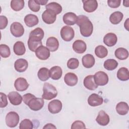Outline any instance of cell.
I'll return each mask as SVG.
<instances>
[{"mask_svg":"<svg viewBox=\"0 0 129 129\" xmlns=\"http://www.w3.org/2000/svg\"><path fill=\"white\" fill-rule=\"evenodd\" d=\"M76 23L80 27V33L83 36L87 37L91 35L93 30V26L87 16H78Z\"/></svg>","mask_w":129,"mask_h":129,"instance_id":"cell-1","label":"cell"},{"mask_svg":"<svg viewBox=\"0 0 129 129\" xmlns=\"http://www.w3.org/2000/svg\"><path fill=\"white\" fill-rule=\"evenodd\" d=\"M43 91V93L42 95V98L46 100H51L54 98L57 95L56 88L48 83L44 84Z\"/></svg>","mask_w":129,"mask_h":129,"instance_id":"cell-2","label":"cell"},{"mask_svg":"<svg viewBox=\"0 0 129 129\" xmlns=\"http://www.w3.org/2000/svg\"><path fill=\"white\" fill-rule=\"evenodd\" d=\"M7 125L10 127H14L19 123V116L15 111L9 112L6 115L5 118Z\"/></svg>","mask_w":129,"mask_h":129,"instance_id":"cell-3","label":"cell"},{"mask_svg":"<svg viewBox=\"0 0 129 129\" xmlns=\"http://www.w3.org/2000/svg\"><path fill=\"white\" fill-rule=\"evenodd\" d=\"M27 105L34 111H38L40 110L44 105V100L43 98H36L35 96L30 99Z\"/></svg>","mask_w":129,"mask_h":129,"instance_id":"cell-4","label":"cell"},{"mask_svg":"<svg viewBox=\"0 0 129 129\" xmlns=\"http://www.w3.org/2000/svg\"><path fill=\"white\" fill-rule=\"evenodd\" d=\"M60 36L63 40L70 41L74 37V30L72 27L69 26H64L60 30Z\"/></svg>","mask_w":129,"mask_h":129,"instance_id":"cell-5","label":"cell"},{"mask_svg":"<svg viewBox=\"0 0 129 129\" xmlns=\"http://www.w3.org/2000/svg\"><path fill=\"white\" fill-rule=\"evenodd\" d=\"M94 78L97 86H104L108 82V75L103 71H99L96 73L94 75Z\"/></svg>","mask_w":129,"mask_h":129,"instance_id":"cell-6","label":"cell"},{"mask_svg":"<svg viewBox=\"0 0 129 129\" xmlns=\"http://www.w3.org/2000/svg\"><path fill=\"white\" fill-rule=\"evenodd\" d=\"M10 31L14 36L20 37L24 34V28L20 23L15 22L11 25Z\"/></svg>","mask_w":129,"mask_h":129,"instance_id":"cell-7","label":"cell"},{"mask_svg":"<svg viewBox=\"0 0 129 129\" xmlns=\"http://www.w3.org/2000/svg\"><path fill=\"white\" fill-rule=\"evenodd\" d=\"M62 103L58 99L51 101L48 105V111L52 113L55 114L59 112L62 109Z\"/></svg>","mask_w":129,"mask_h":129,"instance_id":"cell-8","label":"cell"},{"mask_svg":"<svg viewBox=\"0 0 129 129\" xmlns=\"http://www.w3.org/2000/svg\"><path fill=\"white\" fill-rule=\"evenodd\" d=\"M56 18V15L50 10H46L42 14V19L43 21L47 24L53 23Z\"/></svg>","mask_w":129,"mask_h":129,"instance_id":"cell-9","label":"cell"},{"mask_svg":"<svg viewBox=\"0 0 129 129\" xmlns=\"http://www.w3.org/2000/svg\"><path fill=\"white\" fill-rule=\"evenodd\" d=\"M35 52L36 56L41 60H46L50 56L49 50L43 45L39 46Z\"/></svg>","mask_w":129,"mask_h":129,"instance_id":"cell-10","label":"cell"},{"mask_svg":"<svg viewBox=\"0 0 129 129\" xmlns=\"http://www.w3.org/2000/svg\"><path fill=\"white\" fill-rule=\"evenodd\" d=\"M44 33L43 30L41 28L37 27L31 31L29 39L36 41H41V40L44 37Z\"/></svg>","mask_w":129,"mask_h":129,"instance_id":"cell-11","label":"cell"},{"mask_svg":"<svg viewBox=\"0 0 129 129\" xmlns=\"http://www.w3.org/2000/svg\"><path fill=\"white\" fill-rule=\"evenodd\" d=\"M84 10L88 13H92L95 11L98 7V3L96 0L83 1Z\"/></svg>","mask_w":129,"mask_h":129,"instance_id":"cell-12","label":"cell"},{"mask_svg":"<svg viewBox=\"0 0 129 129\" xmlns=\"http://www.w3.org/2000/svg\"><path fill=\"white\" fill-rule=\"evenodd\" d=\"M10 103L14 105H19L22 101V97L21 95L16 91L10 92L8 95Z\"/></svg>","mask_w":129,"mask_h":129,"instance_id":"cell-13","label":"cell"},{"mask_svg":"<svg viewBox=\"0 0 129 129\" xmlns=\"http://www.w3.org/2000/svg\"><path fill=\"white\" fill-rule=\"evenodd\" d=\"M103 102L102 97L99 95L93 93L89 96L88 98V103L91 106H97L101 105Z\"/></svg>","mask_w":129,"mask_h":129,"instance_id":"cell-14","label":"cell"},{"mask_svg":"<svg viewBox=\"0 0 129 129\" xmlns=\"http://www.w3.org/2000/svg\"><path fill=\"white\" fill-rule=\"evenodd\" d=\"M14 86L17 91H24L27 89L29 87V84L25 78L21 77L16 80L14 83Z\"/></svg>","mask_w":129,"mask_h":129,"instance_id":"cell-15","label":"cell"},{"mask_svg":"<svg viewBox=\"0 0 129 129\" xmlns=\"http://www.w3.org/2000/svg\"><path fill=\"white\" fill-rule=\"evenodd\" d=\"M109 115L103 110H101L99 112L98 116L96 118L97 122L102 126L107 125L109 122Z\"/></svg>","mask_w":129,"mask_h":129,"instance_id":"cell-16","label":"cell"},{"mask_svg":"<svg viewBox=\"0 0 129 129\" xmlns=\"http://www.w3.org/2000/svg\"><path fill=\"white\" fill-rule=\"evenodd\" d=\"M83 83L84 86L90 90H94L98 87L95 82L94 75H89L86 77L84 80Z\"/></svg>","mask_w":129,"mask_h":129,"instance_id":"cell-17","label":"cell"},{"mask_svg":"<svg viewBox=\"0 0 129 129\" xmlns=\"http://www.w3.org/2000/svg\"><path fill=\"white\" fill-rule=\"evenodd\" d=\"M78 16L73 13L69 12L66 13L62 18L63 22L68 25H74L75 24L77 21Z\"/></svg>","mask_w":129,"mask_h":129,"instance_id":"cell-18","label":"cell"},{"mask_svg":"<svg viewBox=\"0 0 129 129\" xmlns=\"http://www.w3.org/2000/svg\"><path fill=\"white\" fill-rule=\"evenodd\" d=\"M73 50L78 53H83L85 52L87 48L86 43L81 40H76L73 44Z\"/></svg>","mask_w":129,"mask_h":129,"instance_id":"cell-19","label":"cell"},{"mask_svg":"<svg viewBox=\"0 0 129 129\" xmlns=\"http://www.w3.org/2000/svg\"><path fill=\"white\" fill-rule=\"evenodd\" d=\"M28 63L27 61L24 58L18 59L14 63L15 70L20 73L25 72L28 68Z\"/></svg>","mask_w":129,"mask_h":129,"instance_id":"cell-20","label":"cell"},{"mask_svg":"<svg viewBox=\"0 0 129 129\" xmlns=\"http://www.w3.org/2000/svg\"><path fill=\"white\" fill-rule=\"evenodd\" d=\"M117 38L116 35L113 33L106 34L103 38V42L109 47L114 46L117 42Z\"/></svg>","mask_w":129,"mask_h":129,"instance_id":"cell-21","label":"cell"},{"mask_svg":"<svg viewBox=\"0 0 129 129\" xmlns=\"http://www.w3.org/2000/svg\"><path fill=\"white\" fill-rule=\"evenodd\" d=\"M64 81L67 85L74 86L78 83V77L74 73H68L64 76Z\"/></svg>","mask_w":129,"mask_h":129,"instance_id":"cell-22","label":"cell"},{"mask_svg":"<svg viewBox=\"0 0 129 129\" xmlns=\"http://www.w3.org/2000/svg\"><path fill=\"white\" fill-rule=\"evenodd\" d=\"M46 45L50 51H55L57 50L58 48L59 42L55 37H50L47 39Z\"/></svg>","mask_w":129,"mask_h":129,"instance_id":"cell-23","label":"cell"},{"mask_svg":"<svg viewBox=\"0 0 129 129\" xmlns=\"http://www.w3.org/2000/svg\"><path fill=\"white\" fill-rule=\"evenodd\" d=\"M24 22L27 26L29 27H33L39 22L38 17L33 14H28L24 18Z\"/></svg>","mask_w":129,"mask_h":129,"instance_id":"cell-24","label":"cell"},{"mask_svg":"<svg viewBox=\"0 0 129 129\" xmlns=\"http://www.w3.org/2000/svg\"><path fill=\"white\" fill-rule=\"evenodd\" d=\"M82 64L85 68H91L95 64V58L93 55L91 54H87L83 56Z\"/></svg>","mask_w":129,"mask_h":129,"instance_id":"cell-25","label":"cell"},{"mask_svg":"<svg viewBox=\"0 0 129 129\" xmlns=\"http://www.w3.org/2000/svg\"><path fill=\"white\" fill-rule=\"evenodd\" d=\"M50 77L53 80L59 79L62 74V71L61 68L59 66H54L49 70Z\"/></svg>","mask_w":129,"mask_h":129,"instance_id":"cell-26","label":"cell"},{"mask_svg":"<svg viewBox=\"0 0 129 129\" xmlns=\"http://www.w3.org/2000/svg\"><path fill=\"white\" fill-rule=\"evenodd\" d=\"M14 53L17 55H22L26 51V48L24 43L22 41L16 42L13 46Z\"/></svg>","mask_w":129,"mask_h":129,"instance_id":"cell-27","label":"cell"},{"mask_svg":"<svg viewBox=\"0 0 129 129\" xmlns=\"http://www.w3.org/2000/svg\"><path fill=\"white\" fill-rule=\"evenodd\" d=\"M123 17V15L121 12L119 11H116L110 15L109 20L112 24L116 25L119 24L121 21Z\"/></svg>","mask_w":129,"mask_h":129,"instance_id":"cell-28","label":"cell"},{"mask_svg":"<svg viewBox=\"0 0 129 129\" xmlns=\"http://www.w3.org/2000/svg\"><path fill=\"white\" fill-rule=\"evenodd\" d=\"M117 78L122 81H125L129 79V71L126 68H120L117 73Z\"/></svg>","mask_w":129,"mask_h":129,"instance_id":"cell-29","label":"cell"},{"mask_svg":"<svg viewBox=\"0 0 129 129\" xmlns=\"http://www.w3.org/2000/svg\"><path fill=\"white\" fill-rule=\"evenodd\" d=\"M117 113L121 115L126 114L128 111V104L124 102H119L116 106Z\"/></svg>","mask_w":129,"mask_h":129,"instance_id":"cell-30","label":"cell"},{"mask_svg":"<svg viewBox=\"0 0 129 129\" xmlns=\"http://www.w3.org/2000/svg\"><path fill=\"white\" fill-rule=\"evenodd\" d=\"M114 54L116 57L118 59L120 60H124L128 57V52L127 49L122 47H120L115 50Z\"/></svg>","mask_w":129,"mask_h":129,"instance_id":"cell-31","label":"cell"},{"mask_svg":"<svg viewBox=\"0 0 129 129\" xmlns=\"http://www.w3.org/2000/svg\"><path fill=\"white\" fill-rule=\"evenodd\" d=\"M46 10H50L53 11L56 15L60 14L62 11V7L56 2H51L45 6Z\"/></svg>","mask_w":129,"mask_h":129,"instance_id":"cell-32","label":"cell"},{"mask_svg":"<svg viewBox=\"0 0 129 129\" xmlns=\"http://www.w3.org/2000/svg\"><path fill=\"white\" fill-rule=\"evenodd\" d=\"M37 76L41 81H45L50 78L49 70L46 68H42L38 71Z\"/></svg>","mask_w":129,"mask_h":129,"instance_id":"cell-33","label":"cell"},{"mask_svg":"<svg viewBox=\"0 0 129 129\" xmlns=\"http://www.w3.org/2000/svg\"><path fill=\"white\" fill-rule=\"evenodd\" d=\"M95 53L98 57L103 58L107 55L108 50L104 46L98 45L95 49Z\"/></svg>","mask_w":129,"mask_h":129,"instance_id":"cell-34","label":"cell"},{"mask_svg":"<svg viewBox=\"0 0 129 129\" xmlns=\"http://www.w3.org/2000/svg\"><path fill=\"white\" fill-rule=\"evenodd\" d=\"M118 66L117 61L113 59H108L104 62V67L108 71H112Z\"/></svg>","mask_w":129,"mask_h":129,"instance_id":"cell-35","label":"cell"},{"mask_svg":"<svg viewBox=\"0 0 129 129\" xmlns=\"http://www.w3.org/2000/svg\"><path fill=\"white\" fill-rule=\"evenodd\" d=\"M24 5L23 0H12L11 2V7L15 11H19L23 9Z\"/></svg>","mask_w":129,"mask_h":129,"instance_id":"cell-36","label":"cell"},{"mask_svg":"<svg viewBox=\"0 0 129 129\" xmlns=\"http://www.w3.org/2000/svg\"><path fill=\"white\" fill-rule=\"evenodd\" d=\"M0 54L1 56L3 58H7L10 56L11 54V51L10 47L6 44L0 45Z\"/></svg>","mask_w":129,"mask_h":129,"instance_id":"cell-37","label":"cell"},{"mask_svg":"<svg viewBox=\"0 0 129 129\" xmlns=\"http://www.w3.org/2000/svg\"><path fill=\"white\" fill-rule=\"evenodd\" d=\"M41 41H36L34 40H32L30 39H28V46L29 49L32 51H35L41 45H42Z\"/></svg>","mask_w":129,"mask_h":129,"instance_id":"cell-38","label":"cell"},{"mask_svg":"<svg viewBox=\"0 0 129 129\" xmlns=\"http://www.w3.org/2000/svg\"><path fill=\"white\" fill-rule=\"evenodd\" d=\"M19 128L20 129H32L33 124L30 119H24L20 122Z\"/></svg>","mask_w":129,"mask_h":129,"instance_id":"cell-39","label":"cell"},{"mask_svg":"<svg viewBox=\"0 0 129 129\" xmlns=\"http://www.w3.org/2000/svg\"><path fill=\"white\" fill-rule=\"evenodd\" d=\"M79 65V61L76 58H71L67 62V67L70 69H77Z\"/></svg>","mask_w":129,"mask_h":129,"instance_id":"cell-40","label":"cell"},{"mask_svg":"<svg viewBox=\"0 0 129 129\" xmlns=\"http://www.w3.org/2000/svg\"><path fill=\"white\" fill-rule=\"evenodd\" d=\"M28 7L29 9L34 12H37L40 10V5L35 2V0H29L28 1Z\"/></svg>","mask_w":129,"mask_h":129,"instance_id":"cell-41","label":"cell"},{"mask_svg":"<svg viewBox=\"0 0 129 129\" xmlns=\"http://www.w3.org/2000/svg\"><path fill=\"white\" fill-rule=\"evenodd\" d=\"M86 128L85 124L84 123L80 120H76L74 121L71 126L72 129H76V128Z\"/></svg>","mask_w":129,"mask_h":129,"instance_id":"cell-42","label":"cell"},{"mask_svg":"<svg viewBox=\"0 0 129 129\" xmlns=\"http://www.w3.org/2000/svg\"><path fill=\"white\" fill-rule=\"evenodd\" d=\"M120 0H108L107 4L109 7L112 8H117L120 6Z\"/></svg>","mask_w":129,"mask_h":129,"instance_id":"cell-43","label":"cell"},{"mask_svg":"<svg viewBox=\"0 0 129 129\" xmlns=\"http://www.w3.org/2000/svg\"><path fill=\"white\" fill-rule=\"evenodd\" d=\"M8 19L6 16H0V29L1 30L5 29L8 25Z\"/></svg>","mask_w":129,"mask_h":129,"instance_id":"cell-44","label":"cell"},{"mask_svg":"<svg viewBox=\"0 0 129 129\" xmlns=\"http://www.w3.org/2000/svg\"><path fill=\"white\" fill-rule=\"evenodd\" d=\"M1 107L3 108L7 106L8 105V101H7V97L6 95L2 92L1 93Z\"/></svg>","mask_w":129,"mask_h":129,"instance_id":"cell-45","label":"cell"},{"mask_svg":"<svg viewBox=\"0 0 129 129\" xmlns=\"http://www.w3.org/2000/svg\"><path fill=\"white\" fill-rule=\"evenodd\" d=\"M34 96V95L31 93H27V94L24 95L23 96V100L24 102L27 105L28 101L30 100V99Z\"/></svg>","mask_w":129,"mask_h":129,"instance_id":"cell-46","label":"cell"},{"mask_svg":"<svg viewBox=\"0 0 129 129\" xmlns=\"http://www.w3.org/2000/svg\"><path fill=\"white\" fill-rule=\"evenodd\" d=\"M56 126L55 125H54L52 123H47L46 124L44 127H43V129L44 128H56Z\"/></svg>","mask_w":129,"mask_h":129,"instance_id":"cell-47","label":"cell"},{"mask_svg":"<svg viewBox=\"0 0 129 129\" xmlns=\"http://www.w3.org/2000/svg\"><path fill=\"white\" fill-rule=\"evenodd\" d=\"M35 2L38 3L39 5H45L48 2V1H44V0H35Z\"/></svg>","mask_w":129,"mask_h":129,"instance_id":"cell-48","label":"cell"},{"mask_svg":"<svg viewBox=\"0 0 129 129\" xmlns=\"http://www.w3.org/2000/svg\"><path fill=\"white\" fill-rule=\"evenodd\" d=\"M128 20H129V19H127L125 22H124V27L125 28V29L127 30H128Z\"/></svg>","mask_w":129,"mask_h":129,"instance_id":"cell-49","label":"cell"},{"mask_svg":"<svg viewBox=\"0 0 129 129\" xmlns=\"http://www.w3.org/2000/svg\"><path fill=\"white\" fill-rule=\"evenodd\" d=\"M123 5L124 6L128 7L129 6V1H124L123 2Z\"/></svg>","mask_w":129,"mask_h":129,"instance_id":"cell-50","label":"cell"}]
</instances>
